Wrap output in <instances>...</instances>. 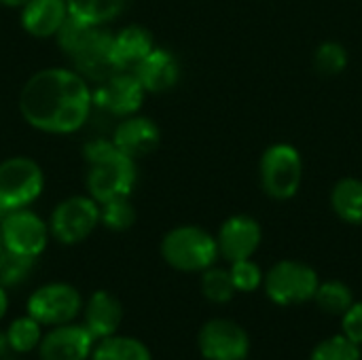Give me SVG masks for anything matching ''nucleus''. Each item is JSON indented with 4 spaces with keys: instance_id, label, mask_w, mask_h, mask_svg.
Segmentation results:
<instances>
[{
    "instance_id": "obj_1",
    "label": "nucleus",
    "mask_w": 362,
    "mask_h": 360,
    "mask_svg": "<svg viewBox=\"0 0 362 360\" xmlns=\"http://www.w3.org/2000/svg\"><path fill=\"white\" fill-rule=\"evenodd\" d=\"M17 108L36 132L68 136L85 127L93 110L89 81L74 68L53 66L34 72L21 87Z\"/></svg>"
},
{
    "instance_id": "obj_2",
    "label": "nucleus",
    "mask_w": 362,
    "mask_h": 360,
    "mask_svg": "<svg viewBox=\"0 0 362 360\" xmlns=\"http://www.w3.org/2000/svg\"><path fill=\"white\" fill-rule=\"evenodd\" d=\"M83 157L87 161V195H91L98 204L132 197L138 170L136 159L121 153L112 140L95 138L89 140L83 149Z\"/></svg>"
},
{
    "instance_id": "obj_3",
    "label": "nucleus",
    "mask_w": 362,
    "mask_h": 360,
    "mask_svg": "<svg viewBox=\"0 0 362 360\" xmlns=\"http://www.w3.org/2000/svg\"><path fill=\"white\" fill-rule=\"evenodd\" d=\"M161 259L176 272L202 274L216 265L218 244L216 236L197 225H180L170 229L159 246Z\"/></svg>"
},
{
    "instance_id": "obj_4",
    "label": "nucleus",
    "mask_w": 362,
    "mask_h": 360,
    "mask_svg": "<svg viewBox=\"0 0 362 360\" xmlns=\"http://www.w3.org/2000/svg\"><path fill=\"white\" fill-rule=\"evenodd\" d=\"M261 189L269 199H293L303 180V159L297 146L288 142H276L267 146L259 161Z\"/></svg>"
},
{
    "instance_id": "obj_5",
    "label": "nucleus",
    "mask_w": 362,
    "mask_h": 360,
    "mask_svg": "<svg viewBox=\"0 0 362 360\" xmlns=\"http://www.w3.org/2000/svg\"><path fill=\"white\" fill-rule=\"evenodd\" d=\"M45 191V172L32 157L15 155L0 161V216L30 208Z\"/></svg>"
},
{
    "instance_id": "obj_6",
    "label": "nucleus",
    "mask_w": 362,
    "mask_h": 360,
    "mask_svg": "<svg viewBox=\"0 0 362 360\" xmlns=\"http://www.w3.org/2000/svg\"><path fill=\"white\" fill-rule=\"evenodd\" d=\"M320 278L316 269L303 261L284 259L269 267V272L263 278V289L269 301L282 308L291 306H303L308 301H314V295L318 291Z\"/></svg>"
},
{
    "instance_id": "obj_7",
    "label": "nucleus",
    "mask_w": 362,
    "mask_h": 360,
    "mask_svg": "<svg viewBox=\"0 0 362 360\" xmlns=\"http://www.w3.org/2000/svg\"><path fill=\"white\" fill-rule=\"evenodd\" d=\"M47 223L57 244H81L100 225V204L91 195H70L53 208Z\"/></svg>"
},
{
    "instance_id": "obj_8",
    "label": "nucleus",
    "mask_w": 362,
    "mask_h": 360,
    "mask_svg": "<svg viewBox=\"0 0 362 360\" xmlns=\"http://www.w3.org/2000/svg\"><path fill=\"white\" fill-rule=\"evenodd\" d=\"M83 295L68 282H49L38 286L25 303V314L42 327L74 323L83 312Z\"/></svg>"
},
{
    "instance_id": "obj_9",
    "label": "nucleus",
    "mask_w": 362,
    "mask_h": 360,
    "mask_svg": "<svg viewBox=\"0 0 362 360\" xmlns=\"http://www.w3.org/2000/svg\"><path fill=\"white\" fill-rule=\"evenodd\" d=\"M0 240L4 250L38 259L51 240L49 223L30 208L4 212L0 216Z\"/></svg>"
},
{
    "instance_id": "obj_10",
    "label": "nucleus",
    "mask_w": 362,
    "mask_h": 360,
    "mask_svg": "<svg viewBox=\"0 0 362 360\" xmlns=\"http://www.w3.org/2000/svg\"><path fill=\"white\" fill-rule=\"evenodd\" d=\"M91 95L95 108H102L112 117L125 119L142 108L144 98L148 93L144 91L134 70H117L108 79L98 83L91 89Z\"/></svg>"
},
{
    "instance_id": "obj_11",
    "label": "nucleus",
    "mask_w": 362,
    "mask_h": 360,
    "mask_svg": "<svg viewBox=\"0 0 362 360\" xmlns=\"http://www.w3.org/2000/svg\"><path fill=\"white\" fill-rule=\"evenodd\" d=\"M197 348L206 360H246L250 337L242 325L227 318H212L199 329Z\"/></svg>"
},
{
    "instance_id": "obj_12",
    "label": "nucleus",
    "mask_w": 362,
    "mask_h": 360,
    "mask_svg": "<svg viewBox=\"0 0 362 360\" xmlns=\"http://www.w3.org/2000/svg\"><path fill=\"white\" fill-rule=\"evenodd\" d=\"M110 45H112V32L106 30V25L91 28L85 40L68 55L72 68L87 81L102 83L112 72H117L110 55Z\"/></svg>"
},
{
    "instance_id": "obj_13",
    "label": "nucleus",
    "mask_w": 362,
    "mask_h": 360,
    "mask_svg": "<svg viewBox=\"0 0 362 360\" xmlns=\"http://www.w3.org/2000/svg\"><path fill=\"white\" fill-rule=\"evenodd\" d=\"M95 346V337L81 323H68L51 327L49 333H42L38 344L40 360H89Z\"/></svg>"
},
{
    "instance_id": "obj_14",
    "label": "nucleus",
    "mask_w": 362,
    "mask_h": 360,
    "mask_svg": "<svg viewBox=\"0 0 362 360\" xmlns=\"http://www.w3.org/2000/svg\"><path fill=\"white\" fill-rule=\"evenodd\" d=\"M261 242H263V229L259 221L250 214L229 216L216 233L218 255L229 263L252 259Z\"/></svg>"
},
{
    "instance_id": "obj_15",
    "label": "nucleus",
    "mask_w": 362,
    "mask_h": 360,
    "mask_svg": "<svg viewBox=\"0 0 362 360\" xmlns=\"http://www.w3.org/2000/svg\"><path fill=\"white\" fill-rule=\"evenodd\" d=\"M110 140L127 157L142 159L157 151V146L161 142V129L151 117L136 112V115H129L119 121Z\"/></svg>"
},
{
    "instance_id": "obj_16",
    "label": "nucleus",
    "mask_w": 362,
    "mask_h": 360,
    "mask_svg": "<svg viewBox=\"0 0 362 360\" xmlns=\"http://www.w3.org/2000/svg\"><path fill=\"white\" fill-rule=\"evenodd\" d=\"M134 74L138 76L146 93H165L174 89L180 81V62L170 49L155 47L134 68Z\"/></svg>"
},
{
    "instance_id": "obj_17",
    "label": "nucleus",
    "mask_w": 362,
    "mask_h": 360,
    "mask_svg": "<svg viewBox=\"0 0 362 360\" xmlns=\"http://www.w3.org/2000/svg\"><path fill=\"white\" fill-rule=\"evenodd\" d=\"M83 325L95 337V342L119 333L123 323V306L108 291H95L83 303Z\"/></svg>"
},
{
    "instance_id": "obj_18",
    "label": "nucleus",
    "mask_w": 362,
    "mask_h": 360,
    "mask_svg": "<svg viewBox=\"0 0 362 360\" xmlns=\"http://www.w3.org/2000/svg\"><path fill=\"white\" fill-rule=\"evenodd\" d=\"M153 32L140 23L123 25L119 32H112L110 55L117 70H134L153 49H155Z\"/></svg>"
},
{
    "instance_id": "obj_19",
    "label": "nucleus",
    "mask_w": 362,
    "mask_h": 360,
    "mask_svg": "<svg viewBox=\"0 0 362 360\" xmlns=\"http://www.w3.org/2000/svg\"><path fill=\"white\" fill-rule=\"evenodd\" d=\"M68 17V0H30L19 11L21 28L34 38H55Z\"/></svg>"
},
{
    "instance_id": "obj_20",
    "label": "nucleus",
    "mask_w": 362,
    "mask_h": 360,
    "mask_svg": "<svg viewBox=\"0 0 362 360\" xmlns=\"http://www.w3.org/2000/svg\"><path fill=\"white\" fill-rule=\"evenodd\" d=\"M331 210L348 225H362V180L354 176L339 178L331 189Z\"/></svg>"
},
{
    "instance_id": "obj_21",
    "label": "nucleus",
    "mask_w": 362,
    "mask_h": 360,
    "mask_svg": "<svg viewBox=\"0 0 362 360\" xmlns=\"http://www.w3.org/2000/svg\"><path fill=\"white\" fill-rule=\"evenodd\" d=\"M89 360H153V356L140 339L115 333L95 342Z\"/></svg>"
},
{
    "instance_id": "obj_22",
    "label": "nucleus",
    "mask_w": 362,
    "mask_h": 360,
    "mask_svg": "<svg viewBox=\"0 0 362 360\" xmlns=\"http://www.w3.org/2000/svg\"><path fill=\"white\" fill-rule=\"evenodd\" d=\"M129 0H68V15L87 25H106L117 19Z\"/></svg>"
},
{
    "instance_id": "obj_23",
    "label": "nucleus",
    "mask_w": 362,
    "mask_h": 360,
    "mask_svg": "<svg viewBox=\"0 0 362 360\" xmlns=\"http://www.w3.org/2000/svg\"><path fill=\"white\" fill-rule=\"evenodd\" d=\"M4 333H6L11 352L30 354L32 350H38V344L42 339V325L25 314V316L15 318Z\"/></svg>"
},
{
    "instance_id": "obj_24",
    "label": "nucleus",
    "mask_w": 362,
    "mask_h": 360,
    "mask_svg": "<svg viewBox=\"0 0 362 360\" xmlns=\"http://www.w3.org/2000/svg\"><path fill=\"white\" fill-rule=\"evenodd\" d=\"M314 301L325 314L341 316L354 303V295H352V289L348 284H344L341 280H327V282L318 284Z\"/></svg>"
},
{
    "instance_id": "obj_25",
    "label": "nucleus",
    "mask_w": 362,
    "mask_h": 360,
    "mask_svg": "<svg viewBox=\"0 0 362 360\" xmlns=\"http://www.w3.org/2000/svg\"><path fill=\"white\" fill-rule=\"evenodd\" d=\"M235 286L231 282L229 269L223 267H208L206 272H202V295L216 306H225L235 297Z\"/></svg>"
},
{
    "instance_id": "obj_26",
    "label": "nucleus",
    "mask_w": 362,
    "mask_h": 360,
    "mask_svg": "<svg viewBox=\"0 0 362 360\" xmlns=\"http://www.w3.org/2000/svg\"><path fill=\"white\" fill-rule=\"evenodd\" d=\"M348 49L337 40H325L314 51V68L322 76H337L348 68Z\"/></svg>"
},
{
    "instance_id": "obj_27",
    "label": "nucleus",
    "mask_w": 362,
    "mask_h": 360,
    "mask_svg": "<svg viewBox=\"0 0 362 360\" xmlns=\"http://www.w3.org/2000/svg\"><path fill=\"white\" fill-rule=\"evenodd\" d=\"M136 223V208L129 197H117L100 204V225L108 231H127Z\"/></svg>"
},
{
    "instance_id": "obj_28",
    "label": "nucleus",
    "mask_w": 362,
    "mask_h": 360,
    "mask_svg": "<svg viewBox=\"0 0 362 360\" xmlns=\"http://www.w3.org/2000/svg\"><path fill=\"white\" fill-rule=\"evenodd\" d=\"M34 265H36V259L15 255V252H8V250L2 248V255H0V286L13 289V286L23 284L30 278Z\"/></svg>"
},
{
    "instance_id": "obj_29",
    "label": "nucleus",
    "mask_w": 362,
    "mask_h": 360,
    "mask_svg": "<svg viewBox=\"0 0 362 360\" xmlns=\"http://www.w3.org/2000/svg\"><path fill=\"white\" fill-rule=\"evenodd\" d=\"M310 360H362V352L358 344H354L341 333L320 342L314 348Z\"/></svg>"
},
{
    "instance_id": "obj_30",
    "label": "nucleus",
    "mask_w": 362,
    "mask_h": 360,
    "mask_svg": "<svg viewBox=\"0 0 362 360\" xmlns=\"http://www.w3.org/2000/svg\"><path fill=\"white\" fill-rule=\"evenodd\" d=\"M229 276L231 282L235 286L238 293H255L263 286V269L252 261V259H242V261H233L229 267Z\"/></svg>"
},
{
    "instance_id": "obj_31",
    "label": "nucleus",
    "mask_w": 362,
    "mask_h": 360,
    "mask_svg": "<svg viewBox=\"0 0 362 360\" xmlns=\"http://www.w3.org/2000/svg\"><path fill=\"white\" fill-rule=\"evenodd\" d=\"M341 333L354 344L362 346V301H354L348 312L341 314Z\"/></svg>"
},
{
    "instance_id": "obj_32",
    "label": "nucleus",
    "mask_w": 362,
    "mask_h": 360,
    "mask_svg": "<svg viewBox=\"0 0 362 360\" xmlns=\"http://www.w3.org/2000/svg\"><path fill=\"white\" fill-rule=\"evenodd\" d=\"M6 312H8V293L4 286H0V320L6 316Z\"/></svg>"
},
{
    "instance_id": "obj_33",
    "label": "nucleus",
    "mask_w": 362,
    "mask_h": 360,
    "mask_svg": "<svg viewBox=\"0 0 362 360\" xmlns=\"http://www.w3.org/2000/svg\"><path fill=\"white\" fill-rule=\"evenodd\" d=\"M28 2H30V0H0L2 6H6V8H17V11H21Z\"/></svg>"
},
{
    "instance_id": "obj_34",
    "label": "nucleus",
    "mask_w": 362,
    "mask_h": 360,
    "mask_svg": "<svg viewBox=\"0 0 362 360\" xmlns=\"http://www.w3.org/2000/svg\"><path fill=\"white\" fill-rule=\"evenodd\" d=\"M6 352H11L8 342H6V333H4V331H0V359H4V356H6Z\"/></svg>"
},
{
    "instance_id": "obj_35",
    "label": "nucleus",
    "mask_w": 362,
    "mask_h": 360,
    "mask_svg": "<svg viewBox=\"0 0 362 360\" xmlns=\"http://www.w3.org/2000/svg\"><path fill=\"white\" fill-rule=\"evenodd\" d=\"M0 255H2V240H0Z\"/></svg>"
}]
</instances>
